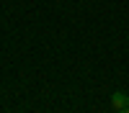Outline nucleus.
<instances>
[{"label": "nucleus", "mask_w": 129, "mask_h": 113, "mask_svg": "<svg viewBox=\"0 0 129 113\" xmlns=\"http://www.w3.org/2000/svg\"><path fill=\"white\" fill-rule=\"evenodd\" d=\"M111 105H114L116 110L129 108V95H124V92H114V95H111Z\"/></svg>", "instance_id": "obj_1"}, {"label": "nucleus", "mask_w": 129, "mask_h": 113, "mask_svg": "<svg viewBox=\"0 0 129 113\" xmlns=\"http://www.w3.org/2000/svg\"><path fill=\"white\" fill-rule=\"evenodd\" d=\"M119 113H129V108H124V110H119Z\"/></svg>", "instance_id": "obj_2"}]
</instances>
